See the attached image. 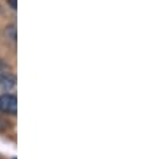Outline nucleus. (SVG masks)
I'll return each mask as SVG.
<instances>
[{"instance_id": "f257e3e1", "label": "nucleus", "mask_w": 150, "mask_h": 159, "mask_svg": "<svg viewBox=\"0 0 150 159\" xmlns=\"http://www.w3.org/2000/svg\"><path fill=\"white\" fill-rule=\"evenodd\" d=\"M0 111L15 115L17 111V99L15 95L3 94L0 95Z\"/></svg>"}, {"instance_id": "7ed1b4c3", "label": "nucleus", "mask_w": 150, "mask_h": 159, "mask_svg": "<svg viewBox=\"0 0 150 159\" xmlns=\"http://www.w3.org/2000/svg\"><path fill=\"white\" fill-rule=\"evenodd\" d=\"M8 4H10V7L12 8V10H16V7H17L16 0H8Z\"/></svg>"}, {"instance_id": "f03ea898", "label": "nucleus", "mask_w": 150, "mask_h": 159, "mask_svg": "<svg viewBox=\"0 0 150 159\" xmlns=\"http://www.w3.org/2000/svg\"><path fill=\"white\" fill-rule=\"evenodd\" d=\"M16 84V78L10 74H0V90H11Z\"/></svg>"}]
</instances>
